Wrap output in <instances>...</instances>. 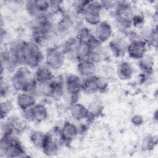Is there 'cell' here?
<instances>
[{
  "label": "cell",
  "mask_w": 158,
  "mask_h": 158,
  "mask_svg": "<svg viewBox=\"0 0 158 158\" xmlns=\"http://www.w3.org/2000/svg\"><path fill=\"white\" fill-rule=\"evenodd\" d=\"M78 70L81 75L89 77L94 72V65L93 62L88 59L81 60L78 64Z\"/></svg>",
  "instance_id": "obj_7"
},
{
  "label": "cell",
  "mask_w": 158,
  "mask_h": 158,
  "mask_svg": "<svg viewBox=\"0 0 158 158\" xmlns=\"http://www.w3.org/2000/svg\"><path fill=\"white\" fill-rule=\"evenodd\" d=\"M67 87L68 91L71 94H77L81 89V83L80 78L75 75L69 77L67 78Z\"/></svg>",
  "instance_id": "obj_6"
},
{
  "label": "cell",
  "mask_w": 158,
  "mask_h": 158,
  "mask_svg": "<svg viewBox=\"0 0 158 158\" xmlns=\"http://www.w3.org/2000/svg\"><path fill=\"white\" fill-rule=\"evenodd\" d=\"M133 69L129 63L123 62L118 67V75L122 80H127L131 77L133 73Z\"/></svg>",
  "instance_id": "obj_10"
},
{
  "label": "cell",
  "mask_w": 158,
  "mask_h": 158,
  "mask_svg": "<svg viewBox=\"0 0 158 158\" xmlns=\"http://www.w3.org/2000/svg\"><path fill=\"white\" fill-rule=\"evenodd\" d=\"M52 77V73L51 71L46 67H40L36 73V80L41 83L48 82L51 80Z\"/></svg>",
  "instance_id": "obj_9"
},
{
  "label": "cell",
  "mask_w": 158,
  "mask_h": 158,
  "mask_svg": "<svg viewBox=\"0 0 158 158\" xmlns=\"http://www.w3.org/2000/svg\"><path fill=\"white\" fill-rule=\"evenodd\" d=\"M77 133V128L71 123L67 122L64 125L61 136L64 139L70 140L75 136Z\"/></svg>",
  "instance_id": "obj_8"
},
{
  "label": "cell",
  "mask_w": 158,
  "mask_h": 158,
  "mask_svg": "<svg viewBox=\"0 0 158 158\" xmlns=\"http://www.w3.org/2000/svg\"><path fill=\"white\" fill-rule=\"evenodd\" d=\"M8 85L7 83L3 80L2 78H1V97L5 96L7 94V91H8Z\"/></svg>",
  "instance_id": "obj_13"
},
{
  "label": "cell",
  "mask_w": 158,
  "mask_h": 158,
  "mask_svg": "<svg viewBox=\"0 0 158 158\" xmlns=\"http://www.w3.org/2000/svg\"><path fill=\"white\" fill-rule=\"evenodd\" d=\"M89 110L80 104H75L72 108V115L77 120H81L88 117Z\"/></svg>",
  "instance_id": "obj_11"
},
{
  "label": "cell",
  "mask_w": 158,
  "mask_h": 158,
  "mask_svg": "<svg viewBox=\"0 0 158 158\" xmlns=\"http://www.w3.org/2000/svg\"><path fill=\"white\" fill-rule=\"evenodd\" d=\"M145 44V43L142 41L135 40L128 46V53L133 58L138 59L142 57L146 51Z\"/></svg>",
  "instance_id": "obj_2"
},
{
  "label": "cell",
  "mask_w": 158,
  "mask_h": 158,
  "mask_svg": "<svg viewBox=\"0 0 158 158\" xmlns=\"http://www.w3.org/2000/svg\"><path fill=\"white\" fill-rule=\"evenodd\" d=\"M63 54L55 49H51L48 53L46 57V62L48 66L53 69H58L62 65L64 62Z\"/></svg>",
  "instance_id": "obj_3"
},
{
  "label": "cell",
  "mask_w": 158,
  "mask_h": 158,
  "mask_svg": "<svg viewBox=\"0 0 158 158\" xmlns=\"http://www.w3.org/2000/svg\"><path fill=\"white\" fill-rule=\"evenodd\" d=\"M97 25L96 28V38L99 41H106L110 37L112 31L109 24L106 22H101Z\"/></svg>",
  "instance_id": "obj_4"
},
{
  "label": "cell",
  "mask_w": 158,
  "mask_h": 158,
  "mask_svg": "<svg viewBox=\"0 0 158 158\" xmlns=\"http://www.w3.org/2000/svg\"><path fill=\"white\" fill-rule=\"evenodd\" d=\"M12 108V103L10 101H4L1 104V118L3 119L9 113Z\"/></svg>",
  "instance_id": "obj_12"
},
{
  "label": "cell",
  "mask_w": 158,
  "mask_h": 158,
  "mask_svg": "<svg viewBox=\"0 0 158 158\" xmlns=\"http://www.w3.org/2000/svg\"><path fill=\"white\" fill-rule=\"evenodd\" d=\"M17 103L23 110H27L35 105V99L28 93H21L17 98Z\"/></svg>",
  "instance_id": "obj_5"
},
{
  "label": "cell",
  "mask_w": 158,
  "mask_h": 158,
  "mask_svg": "<svg viewBox=\"0 0 158 158\" xmlns=\"http://www.w3.org/2000/svg\"><path fill=\"white\" fill-rule=\"evenodd\" d=\"M101 8L100 2L88 1L83 11L86 20L91 24H98Z\"/></svg>",
  "instance_id": "obj_1"
}]
</instances>
